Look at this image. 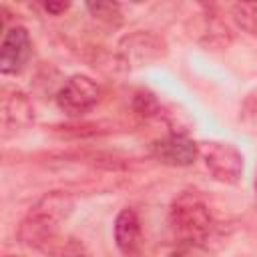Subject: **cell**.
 I'll return each instance as SVG.
<instances>
[{"label": "cell", "instance_id": "obj_13", "mask_svg": "<svg viewBox=\"0 0 257 257\" xmlns=\"http://www.w3.org/2000/svg\"><path fill=\"white\" fill-rule=\"evenodd\" d=\"M133 110L141 118H159L163 114V106L157 100V96L149 90H137L133 96Z\"/></svg>", "mask_w": 257, "mask_h": 257}, {"label": "cell", "instance_id": "obj_18", "mask_svg": "<svg viewBox=\"0 0 257 257\" xmlns=\"http://www.w3.org/2000/svg\"><path fill=\"white\" fill-rule=\"evenodd\" d=\"M255 189H257V181H255Z\"/></svg>", "mask_w": 257, "mask_h": 257}, {"label": "cell", "instance_id": "obj_17", "mask_svg": "<svg viewBox=\"0 0 257 257\" xmlns=\"http://www.w3.org/2000/svg\"><path fill=\"white\" fill-rule=\"evenodd\" d=\"M6 257H20V255H6Z\"/></svg>", "mask_w": 257, "mask_h": 257}, {"label": "cell", "instance_id": "obj_6", "mask_svg": "<svg viewBox=\"0 0 257 257\" xmlns=\"http://www.w3.org/2000/svg\"><path fill=\"white\" fill-rule=\"evenodd\" d=\"M199 14L191 20V36L207 48H227L233 42L229 24L221 18L215 4H199Z\"/></svg>", "mask_w": 257, "mask_h": 257}, {"label": "cell", "instance_id": "obj_12", "mask_svg": "<svg viewBox=\"0 0 257 257\" xmlns=\"http://www.w3.org/2000/svg\"><path fill=\"white\" fill-rule=\"evenodd\" d=\"M231 16L235 24L249 36L257 38V2H239L231 6Z\"/></svg>", "mask_w": 257, "mask_h": 257}, {"label": "cell", "instance_id": "obj_14", "mask_svg": "<svg viewBox=\"0 0 257 257\" xmlns=\"http://www.w3.org/2000/svg\"><path fill=\"white\" fill-rule=\"evenodd\" d=\"M241 122L245 124V128L253 135H257V94H249L243 104H241V112H239Z\"/></svg>", "mask_w": 257, "mask_h": 257}, {"label": "cell", "instance_id": "obj_5", "mask_svg": "<svg viewBox=\"0 0 257 257\" xmlns=\"http://www.w3.org/2000/svg\"><path fill=\"white\" fill-rule=\"evenodd\" d=\"M56 106L66 116H82L90 112L100 100V86L84 74H74L62 82L56 92Z\"/></svg>", "mask_w": 257, "mask_h": 257}, {"label": "cell", "instance_id": "obj_15", "mask_svg": "<svg viewBox=\"0 0 257 257\" xmlns=\"http://www.w3.org/2000/svg\"><path fill=\"white\" fill-rule=\"evenodd\" d=\"M60 257H88V255L84 253L82 245H78V243H74V241H68L66 247L62 249Z\"/></svg>", "mask_w": 257, "mask_h": 257}, {"label": "cell", "instance_id": "obj_8", "mask_svg": "<svg viewBox=\"0 0 257 257\" xmlns=\"http://www.w3.org/2000/svg\"><path fill=\"white\" fill-rule=\"evenodd\" d=\"M151 155L167 167H189L199 159V143L183 133H171L151 145Z\"/></svg>", "mask_w": 257, "mask_h": 257}, {"label": "cell", "instance_id": "obj_1", "mask_svg": "<svg viewBox=\"0 0 257 257\" xmlns=\"http://www.w3.org/2000/svg\"><path fill=\"white\" fill-rule=\"evenodd\" d=\"M74 199L66 191H50L40 197L26 217L20 221L18 239L30 249L46 255H60L66 247V239L60 235V225L70 217Z\"/></svg>", "mask_w": 257, "mask_h": 257}, {"label": "cell", "instance_id": "obj_2", "mask_svg": "<svg viewBox=\"0 0 257 257\" xmlns=\"http://www.w3.org/2000/svg\"><path fill=\"white\" fill-rule=\"evenodd\" d=\"M169 227L179 243L201 247L215 229V219L197 191L179 193L169 207Z\"/></svg>", "mask_w": 257, "mask_h": 257}, {"label": "cell", "instance_id": "obj_10", "mask_svg": "<svg viewBox=\"0 0 257 257\" xmlns=\"http://www.w3.org/2000/svg\"><path fill=\"white\" fill-rule=\"evenodd\" d=\"M114 243L124 257H141L143 251V227L139 213L131 207L118 211L114 219Z\"/></svg>", "mask_w": 257, "mask_h": 257}, {"label": "cell", "instance_id": "obj_4", "mask_svg": "<svg viewBox=\"0 0 257 257\" xmlns=\"http://www.w3.org/2000/svg\"><path fill=\"white\" fill-rule=\"evenodd\" d=\"M199 157L203 159L211 177L219 183L235 185L243 175V155L231 143H199Z\"/></svg>", "mask_w": 257, "mask_h": 257}, {"label": "cell", "instance_id": "obj_9", "mask_svg": "<svg viewBox=\"0 0 257 257\" xmlns=\"http://www.w3.org/2000/svg\"><path fill=\"white\" fill-rule=\"evenodd\" d=\"M32 42L24 26H8L0 46V72L18 74L30 60Z\"/></svg>", "mask_w": 257, "mask_h": 257}, {"label": "cell", "instance_id": "obj_7", "mask_svg": "<svg viewBox=\"0 0 257 257\" xmlns=\"http://www.w3.org/2000/svg\"><path fill=\"white\" fill-rule=\"evenodd\" d=\"M34 122V106L30 98L18 88H2L0 96V124L2 137L8 139L26 131Z\"/></svg>", "mask_w": 257, "mask_h": 257}, {"label": "cell", "instance_id": "obj_16", "mask_svg": "<svg viewBox=\"0 0 257 257\" xmlns=\"http://www.w3.org/2000/svg\"><path fill=\"white\" fill-rule=\"evenodd\" d=\"M42 8H44L48 14L58 16V14H64V12L70 8V4H68V2H44Z\"/></svg>", "mask_w": 257, "mask_h": 257}, {"label": "cell", "instance_id": "obj_11", "mask_svg": "<svg viewBox=\"0 0 257 257\" xmlns=\"http://www.w3.org/2000/svg\"><path fill=\"white\" fill-rule=\"evenodd\" d=\"M86 10L90 12V16L94 20H98L100 24H104L108 28H116L122 24L120 4H116V2H88Z\"/></svg>", "mask_w": 257, "mask_h": 257}, {"label": "cell", "instance_id": "obj_3", "mask_svg": "<svg viewBox=\"0 0 257 257\" xmlns=\"http://www.w3.org/2000/svg\"><path fill=\"white\" fill-rule=\"evenodd\" d=\"M167 54V42L153 30H135L124 34L116 46V66L120 68H141L149 66Z\"/></svg>", "mask_w": 257, "mask_h": 257}]
</instances>
